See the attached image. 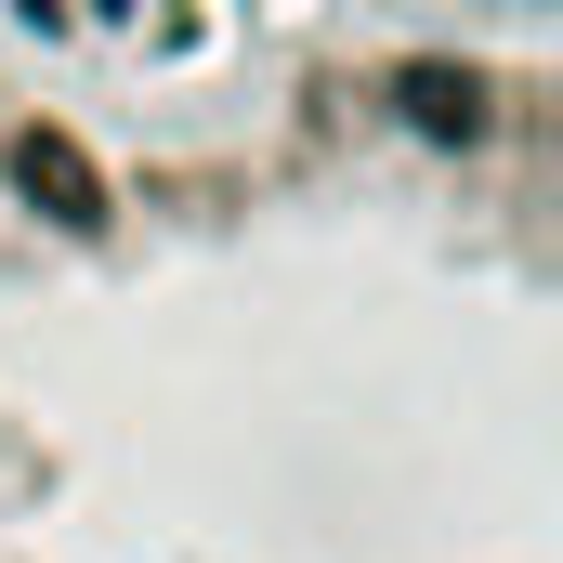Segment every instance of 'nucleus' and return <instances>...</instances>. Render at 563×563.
<instances>
[{
  "mask_svg": "<svg viewBox=\"0 0 563 563\" xmlns=\"http://www.w3.org/2000/svg\"><path fill=\"white\" fill-rule=\"evenodd\" d=\"M0 563H563V26H0Z\"/></svg>",
  "mask_w": 563,
  "mask_h": 563,
  "instance_id": "nucleus-1",
  "label": "nucleus"
}]
</instances>
